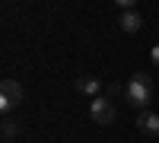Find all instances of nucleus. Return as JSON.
<instances>
[{"instance_id":"f257e3e1","label":"nucleus","mask_w":159,"mask_h":143,"mask_svg":"<svg viewBox=\"0 0 159 143\" xmlns=\"http://www.w3.org/2000/svg\"><path fill=\"white\" fill-rule=\"evenodd\" d=\"M150 96H153V80H150L147 73H134V76L127 80V86H124V99H127L137 111H147Z\"/></svg>"},{"instance_id":"f03ea898","label":"nucleus","mask_w":159,"mask_h":143,"mask_svg":"<svg viewBox=\"0 0 159 143\" xmlns=\"http://www.w3.org/2000/svg\"><path fill=\"white\" fill-rule=\"evenodd\" d=\"M19 102H22V86L16 80H3V83H0V108L13 111Z\"/></svg>"},{"instance_id":"7ed1b4c3","label":"nucleus","mask_w":159,"mask_h":143,"mask_svg":"<svg viewBox=\"0 0 159 143\" xmlns=\"http://www.w3.org/2000/svg\"><path fill=\"white\" fill-rule=\"evenodd\" d=\"M89 114H92V121L96 124H111L115 121V105H111V99H92V105H89Z\"/></svg>"},{"instance_id":"20e7f679","label":"nucleus","mask_w":159,"mask_h":143,"mask_svg":"<svg viewBox=\"0 0 159 143\" xmlns=\"http://www.w3.org/2000/svg\"><path fill=\"white\" fill-rule=\"evenodd\" d=\"M137 127H140L147 137H159V114L150 111V108L140 111V114H137Z\"/></svg>"},{"instance_id":"39448f33","label":"nucleus","mask_w":159,"mask_h":143,"mask_svg":"<svg viewBox=\"0 0 159 143\" xmlns=\"http://www.w3.org/2000/svg\"><path fill=\"white\" fill-rule=\"evenodd\" d=\"M118 25H121V32L134 35V32H140V25H143V16H140L137 10H124V13H121V19H118Z\"/></svg>"},{"instance_id":"423d86ee","label":"nucleus","mask_w":159,"mask_h":143,"mask_svg":"<svg viewBox=\"0 0 159 143\" xmlns=\"http://www.w3.org/2000/svg\"><path fill=\"white\" fill-rule=\"evenodd\" d=\"M76 89H80L83 96L99 99V92H102V80H99V76H83V80H76Z\"/></svg>"},{"instance_id":"0eeeda50","label":"nucleus","mask_w":159,"mask_h":143,"mask_svg":"<svg viewBox=\"0 0 159 143\" xmlns=\"http://www.w3.org/2000/svg\"><path fill=\"white\" fill-rule=\"evenodd\" d=\"M0 134H3V143H13L19 137V124L16 121H3V131H0Z\"/></svg>"},{"instance_id":"6e6552de","label":"nucleus","mask_w":159,"mask_h":143,"mask_svg":"<svg viewBox=\"0 0 159 143\" xmlns=\"http://www.w3.org/2000/svg\"><path fill=\"white\" fill-rule=\"evenodd\" d=\"M150 60H153V67H159V45L150 48Z\"/></svg>"}]
</instances>
